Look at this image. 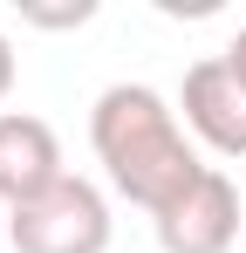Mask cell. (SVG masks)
Wrapping results in <instances>:
<instances>
[{
    "instance_id": "5b68a950",
    "label": "cell",
    "mask_w": 246,
    "mask_h": 253,
    "mask_svg": "<svg viewBox=\"0 0 246 253\" xmlns=\"http://www.w3.org/2000/svg\"><path fill=\"white\" fill-rule=\"evenodd\" d=\"M62 178H69L62 171V137L28 110H0V199L21 212L41 192H55Z\"/></svg>"
},
{
    "instance_id": "3957f363",
    "label": "cell",
    "mask_w": 246,
    "mask_h": 253,
    "mask_svg": "<svg viewBox=\"0 0 246 253\" xmlns=\"http://www.w3.org/2000/svg\"><path fill=\"white\" fill-rule=\"evenodd\" d=\"M164 253H233L240 240V185L219 165H205L164 212H151Z\"/></svg>"
},
{
    "instance_id": "277c9868",
    "label": "cell",
    "mask_w": 246,
    "mask_h": 253,
    "mask_svg": "<svg viewBox=\"0 0 246 253\" xmlns=\"http://www.w3.org/2000/svg\"><path fill=\"white\" fill-rule=\"evenodd\" d=\"M185 124L199 130L219 158H246V83L226 55H205L185 69V96H178Z\"/></svg>"
},
{
    "instance_id": "7a4b0ae2",
    "label": "cell",
    "mask_w": 246,
    "mask_h": 253,
    "mask_svg": "<svg viewBox=\"0 0 246 253\" xmlns=\"http://www.w3.org/2000/svg\"><path fill=\"white\" fill-rule=\"evenodd\" d=\"M14 253H110V199L89 178H62L7 219Z\"/></svg>"
},
{
    "instance_id": "8992f818",
    "label": "cell",
    "mask_w": 246,
    "mask_h": 253,
    "mask_svg": "<svg viewBox=\"0 0 246 253\" xmlns=\"http://www.w3.org/2000/svg\"><path fill=\"white\" fill-rule=\"evenodd\" d=\"M14 76H21V62H14V42L0 35V103L14 96Z\"/></svg>"
},
{
    "instance_id": "6da1fadb",
    "label": "cell",
    "mask_w": 246,
    "mask_h": 253,
    "mask_svg": "<svg viewBox=\"0 0 246 253\" xmlns=\"http://www.w3.org/2000/svg\"><path fill=\"white\" fill-rule=\"evenodd\" d=\"M89 144H96L103 178L117 185L130 206H144V212H164L205 171V158L185 144L178 110L164 103L158 89H144V83H117V89L96 96V110H89Z\"/></svg>"
},
{
    "instance_id": "52a82bcc",
    "label": "cell",
    "mask_w": 246,
    "mask_h": 253,
    "mask_svg": "<svg viewBox=\"0 0 246 253\" xmlns=\"http://www.w3.org/2000/svg\"><path fill=\"white\" fill-rule=\"evenodd\" d=\"M226 62L240 69V83H246V28H240V35H233V42H226Z\"/></svg>"
}]
</instances>
